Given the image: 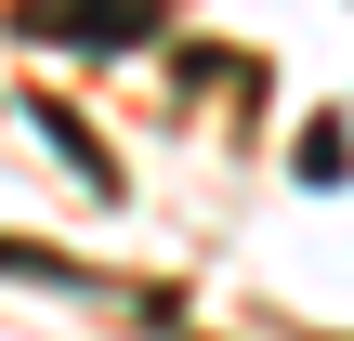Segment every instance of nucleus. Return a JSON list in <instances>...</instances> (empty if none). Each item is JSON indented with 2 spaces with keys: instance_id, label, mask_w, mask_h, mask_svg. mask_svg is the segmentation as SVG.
<instances>
[{
  "instance_id": "obj_1",
  "label": "nucleus",
  "mask_w": 354,
  "mask_h": 341,
  "mask_svg": "<svg viewBox=\"0 0 354 341\" xmlns=\"http://www.w3.org/2000/svg\"><path fill=\"white\" fill-rule=\"evenodd\" d=\"M13 39H158V0H26L13 13Z\"/></svg>"
},
{
  "instance_id": "obj_2",
  "label": "nucleus",
  "mask_w": 354,
  "mask_h": 341,
  "mask_svg": "<svg viewBox=\"0 0 354 341\" xmlns=\"http://www.w3.org/2000/svg\"><path fill=\"white\" fill-rule=\"evenodd\" d=\"M0 276H26V289H79V263L39 250V237H0Z\"/></svg>"
}]
</instances>
